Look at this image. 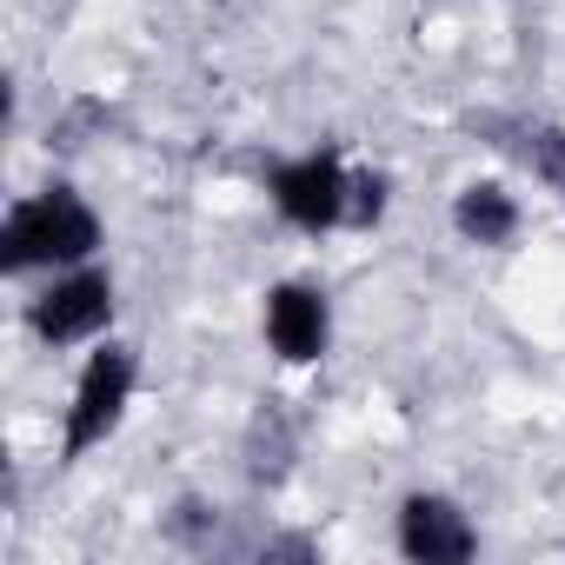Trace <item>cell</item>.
Instances as JSON below:
<instances>
[{
    "mask_svg": "<svg viewBox=\"0 0 565 565\" xmlns=\"http://www.w3.org/2000/svg\"><path fill=\"white\" fill-rule=\"evenodd\" d=\"M107 246V220L94 213V200L74 180H47L34 193H21L0 220V273L28 279V273H61V266H87Z\"/></svg>",
    "mask_w": 565,
    "mask_h": 565,
    "instance_id": "obj_1",
    "label": "cell"
},
{
    "mask_svg": "<svg viewBox=\"0 0 565 565\" xmlns=\"http://www.w3.org/2000/svg\"><path fill=\"white\" fill-rule=\"evenodd\" d=\"M134 393H140V347H127V340H114V333L94 340V353H87L81 373H74L67 413H61V466H81L87 452H100V446L120 433Z\"/></svg>",
    "mask_w": 565,
    "mask_h": 565,
    "instance_id": "obj_2",
    "label": "cell"
},
{
    "mask_svg": "<svg viewBox=\"0 0 565 565\" xmlns=\"http://www.w3.org/2000/svg\"><path fill=\"white\" fill-rule=\"evenodd\" d=\"M259 186H266L273 213L287 220L294 233H307V239H327V233H340L353 220V167H347V153L333 140L300 147V153H279L259 173Z\"/></svg>",
    "mask_w": 565,
    "mask_h": 565,
    "instance_id": "obj_3",
    "label": "cell"
},
{
    "mask_svg": "<svg viewBox=\"0 0 565 565\" xmlns=\"http://www.w3.org/2000/svg\"><path fill=\"white\" fill-rule=\"evenodd\" d=\"M114 313H120V287L100 259L87 266H61V273H41V287L28 300V333L34 347L47 353H67V347H94L114 333Z\"/></svg>",
    "mask_w": 565,
    "mask_h": 565,
    "instance_id": "obj_4",
    "label": "cell"
},
{
    "mask_svg": "<svg viewBox=\"0 0 565 565\" xmlns=\"http://www.w3.org/2000/svg\"><path fill=\"white\" fill-rule=\"evenodd\" d=\"M259 340L279 366H320L333 353V300L313 279H273L259 300Z\"/></svg>",
    "mask_w": 565,
    "mask_h": 565,
    "instance_id": "obj_5",
    "label": "cell"
},
{
    "mask_svg": "<svg viewBox=\"0 0 565 565\" xmlns=\"http://www.w3.org/2000/svg\"><path fill=\"white\" fill-rule=\"evenodd\" d=\"M393 545H399V558H413V565H466V558H479V525H472V512H466L452 492L419 486V492L399 499Z\"/></svg>",
    "mask_w": 565,
    "mask_h": 565,
    "instance_id": "obj_6",
    "label": "cell"
},
{
    "mask_svg": "<svg viewBox=\"0 0 565 565\" xmlns=\"http://www.w3.org/2000/svg\"><path fill=\"white\" fill-rule=\"evenodd\" d=\"M479 134L499 147V153H512L545 193H552V206L565 213V120H525V114H486L479 120Z\"/></svg>",
    "mask_w": 565,
    "mask_h": 565,
    "instance_id": "obj_7",
    "label": "cell"
},
{
    "mask_svg": "<svg viewBox=\"0 0 565 565\" xmlns=\"http://www.w3.org/2000/svg\"><path fill=\"white\" fill-rule=\"evenodd\" d=\"M452 233L466 246H486V253H505L519 233H525V206L505 180H466L452 193Z\"/></svg>",
    "mask_w": 565,
    "mask_h": 565,
    "instance_id": "obj_8",
    "label": "cell"
},
{
    "mask_svg": "<svg viewBox=\"0 0 565 565\" xmlns=\"http://www.w3.org/2000/svg\"><path fill=\"white\" fill-rule=\"evenodd\" d=\"M246 472L259 479V486H279L294 472V433L279 426V413L266 406L259 419H253V433H246Z\"/></svg>",
    "mask_w": 565,
    "mask_h": 565,
    "instance_id": "obj_9",
    "label": "cell"
},
{
    "mask_svg": "<svg viewBox=\"0 0 565 565\" xmlns=\"http://www.w3.org/2000/svg\"><path fill=\"white\" fill-rule=\"evenodd\" d=\"M386 206H393V173H380V167H353V233H373L380 220H386Z\"/></svg>",
    "mask_w": 565,
    "mask_h": 565,
    "instance_id": "obj_10",
    "label": "cell"
}]
</instances>
